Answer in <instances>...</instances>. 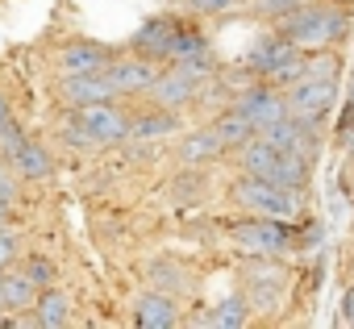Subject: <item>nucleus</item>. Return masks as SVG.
I'll list each match as a JSON object with an SVG mask.
<instances>
[{"label":"nucleus","instance_id":"nucleus-18","mask_svg":"<svg viewBox=\"0 0 354 329\" xmlns=\"http://www.w3.org/2000/svg\"><path fill=\"white\" fill-rule=\"evenodd\" d=\"M34 308H38V325H46V329H55V325H67V296L63 292H55V288H42V296L34 300Z\"/></svg>","mask_w":354,"mask_h":329},{"label":"nucleus","instance_id":"nucleus-10","mask_svg":"<svg viewBox=\"0 0 354 329\" xmlns=\"http://www.w3.org/2000/svg\"><path fill=\"white\" fill-rule=\"evenodd\" d=\"M175 21H167V17H154V21H146L138 34H133V46H138V55L142 59H167L171 55V42H175Z\"/></svg>","mask_w":354,"mask_h":329},{"label":"nucleus","instance_id":"nucleus-12","mask_svg":"<svg viewBox=\"0 0 354 329\" xmlns=\"http://www.w3.org/2000/svg\"><path fill=\"white\" fill-rule=\"evenodd\" d=\"M59 67H63V75L104 71V67H109V55H104V46H96V42H71V46L59 55Z\"/></svg>","mask_w":354,"mask_h":329},{"label":"nucleus","instance_id":"nucleus-13","mask_svg":"<svg viewBox=\"0 0 354 329\" xmlns=\"http://www.w3.org/2000/svg\"><path fill=\"white\" fill-rule=\"evenodd\" d=\"M133 321H138L142 329H171V325H175V300L162 296V292H150V296L138 300Z\"/></svg>","mask_w":354,"mask_h":329},{"label":"nucleus","instance_id":"nucleus-30","mask_svg":"<svg viewBox=\"0 0 354 329\" xmlns=\"http://www.w3.org/2000/svg\"><path fill=\"white\" fill-rule=\"evenodd\" d=\"M9 117H13V113H9V100H5V92H0V125H5Z\"/></svg>","mask_w":354,"mask_h":329},{"label":"nucleus","instance_id":"nucleus-1","mask_svg":"<svg viewBox=\"0 0 354 329\" xmlns=\"http://www.w3.org/2000/svg\"><path fill=\"white\" fill-rule=\"evenodd\" d=\"M342 30H346V17L337 9H296L283 17V38L300 50H321L337 42Z\"/></svg>","mask_w":354,"mask_h":329},{"label":"nucleus","instance_id":"nucleus-17","mask_svg":"<svg viewBox=\"0 0 354 329\" xmlns=\"http://www.w3.org/2000/svg\"><path fill=\"white\" fill-rule=\"evenodd\" d=\"M221 138L213 133V125L209 129H201V133H188V142L180 146V158L184 162H209V158H221Z\"/></svg>","mask_w":354,"mask_h":329},{"label":"nucleus","instance_id":"nucleus-11","mask_svg":"<svg viewBox=\"0 0 354 329\" xmlns=\"http://www.w3.org/2000/svg\"><path fill=\"white\" fill-rule=\"evenodd\" d=\"M104 75L113 79V88L117 92H150V84H154V67L146 63V59H125V63H109L104 67Z\"/></svg>","mask_w":354,"mask_h":329},{"label":"nucleus","instance_id":"nucleus-15","mask_svg":"<svg viewBox=\"0 0 354 329\" xmlns=\"http://www.w3.org/2000/svg\"><path fill=\"white\" fill-rule=\"evenodd\" d=\"M9 162H13V171H17L21 180H46L50 167H55L50 154H46L42 146H34V142H21V150H17Z\"/></svg>","mask_w":354,"mask_h":329},{"label":"nucleus","instance_id":"nucleus-27","mask_svg":"<svg viewBox=\"0 0 354 329\" xmlns=\"http://www.w3.org/2000/svg\"><path fill=\"white\" fill-rule=\"evenodd\" d=\"M234 5H242V0H188L192 13H225V9H234Z\"/></svg>","mask_w":354,"mask_h":329},{"label":"nucleus","instance_id":"nucleus-8","mask_svg":"<svg viewBox=\"0 0 354 329\" xmlns=\"http://www.w3.org/2000/svg\"><path fill=\"white\" fill-rule=\"evenodd\" d=\"M196 84H201V75H192L188 67H180L175 63V71H167V75H154V84H150V92H154V100L162 104V109H180L192 92H196Z\"/></svg>","mask_w":354,"mask_h":329},{"label":"nucleus","instance_id":"nucleus-19","mask_svg":"<svg viewBox=\"0 0 354 329\" xmlns=\"http://www.w3.org/2000/svg\"><path fill=\"white\" fill-rule=\"evenodd\" d=\"M213 133H217V138H221V146L230 150V146H242L246 138H254V125L234 109V113H225L221 121H213Z\"/></svg>","mask_w":354,"mask_h":329},{"label":"nucleus","instance_id":"nucleus-9","mask_svg":"<svg viewBox=\"0 0 354 329\" xmlns=\"http://www.w3.org/2000/svg\"><path fill=\"white\" fill-rule=\"evenodd\" d=\"M279 154L283 150H275L263 133L259 138H246L242 146H238V158H242V171L246 176H263V180H271L275 176V167H279Z\"/></svg>","mask_w":354,"mask_h":329},{"label":"nucleus","instance_id":"nucleus-21","mask_svg":"<svg viewBox=\"0 0 354 329\" xmlns=\"http://www.w3.org/2000/svg\"><path fill=\"white\" fill-rule=\"evenodd\" d=\"M205 55H209V46H205V38L196 30H175V42H171V55L167 59L188 63V59H205Z\"/></svg>","mask_w":354,"mask_h":329},{"label":"nucleus","instance_id":"nucleus-4","mask_svg":"<svg viewBox=\"0 0 354 329\" xmlns=\"http://www.w3.org/2000/svg\"><path fill=\"white\" fill-rule=\"evenodd\" d=\"M230 234L246 254H283V250H292V234L275 217H250V221L234 225Z\"/></svg>","mask_w":354,"mask_h":329},{"label":"nucleus","instance_id":"nucleus-31","mask_svg":"<svg viewBox=\"0 0 354 329\" xmlns=\"http://www.w3.org/2000/svg\"><path fill=\"white\" fill-rule=\"evenodd\" d=\"M0 308H5V300H0Z\"/></svg>","mask_w":354,"mask_h":329},{"label":"nucleus","instance_id":"nucleus-16","mask_svg":"<svg viewBox=\"0 0 354 329\" xmlns=\"http://www.w3.org/2000/svg\"><path fill=\"white\" fill-rule=\"evenodd\" d=\"M0 300L5 308H30L38 300V283L21 271V275H0Z\"/></svg>","mask_w":354,"mask_h":329},{"label":"nucleus","instance_id":"nucleus-28","mask_svg":"<svg viewBox=\"0 0 354 329\" xmlns=\"http://www.w3.org/2000/svg\"><path fill=\"white\" fill-rule=\"evenodd\" d=\"M9 205H13V180L0 171V209H9Z\"/></svg>","mask_w":354,"mask_h":329},{"label":"nucleus","instance_id":"nucleus-5","mask_svg":"<svg viewBox=\"0 0 354 329\" xmlns=\"http://www.w3.org/2000/svg\"><path fill=\"white\" fill-rule=\"evenodd\" d=\"M238 113L254 125V133H263L267 125H275L279 117H288V100L279 92H271V88H250V92H242Z\"/></svg>","mask_w":354,"mask_h":329},{"label":"nucleus","instance_id":"nucleus-20","mask_svg":"<svg viewBox=\"0 0 354 329\" xmlns=\"http://www.w3.org/2000/svg\"><path fill=\"white\" fill-rule=\"evenodd\" d=\"M175 129H180V117L175 113H146L129 125V138H167Z\"/></svg>","mask_w":354,"mask_h":329},{"label":"nucleus","instance_id":"nucleus-14","mask_svg":"<svg viewBox=\"0 0 354 329\" xmlns=\"http://www.w3.org/2000/svg\"><path fill=\"white\" fill-rule=\"evenodd\" d=\"M292 50H296V46H292V42H288L283 34H275V38H259V42L250 46L246 63H250V67H254L259 75H271V71H275V67H279V63H283V59H288Z\"/></svg>","mask_w":354,"mask_h":329},{"label":"nucleus","instance_id":"nucleus-24","mask_svg":"<svg viewBox=\"0 0 354 329\" xmlns=\"http://www.w3.org/2000/svg\"><path fill=\"white\" fill-rule=\"evenodd\" d=\"M150 275H154V283H158V288H184V283H188V279H184V271H180V267H171V263H154V271H150Z\"/></svg>","mask_w":354,"mask_h":329},{"label":"nucleus","instance_id":"nucleus-7","mask_svg":"<svg viewBox=\"0 0 354 329\" xmlns=\"http://www.w3.org/2000/svg\"><path fill=\"white\" fill-rule=\"evenodd\" d=\"M63 96L80 109V104H104V100H113L117 88H113V79L104 71H88V75H67Z\"/></svg>","mask_w":354,"mask_h":329},{"label":"nucleus","instance_id":"nucleus-3","mask_svg":"<svg viewBox=\"0 0 354 329\" xmlns=\"http://www.w3.org/2000/svg\"><path fill=\"white\" fill-rule=\"evenodd\" d=\"M75 125L96 146H113V142H125L129 138V121H125L121 109H113V100H104V104H80L75 109Z\"/></svg>","mask_w":354,"mask_h":329},{"label":"nucleus","instance_id":"nucleus-2","mask_svg":"<svg viewBox=\"0 0 354 329\" xmlns=\"http://www.w3.org/2000/svg\"><path fill=\"white\" fill-rule=\"evenodd\" d=\"M234 200H238L242 209H250V213H259V217H275V221L300 213V200L292 196V188H283V184H275V180H263V176L238 180V184H234Z\"/></svg>","mask_w":354,"mask_h":329},{"label":"nucleus","instance_id":"nucleus-25","mask_svg":"<svg viewBox=\"0 0 354 329\" xmlns=\"http://www.w3.org/2000/svg\"><path fill=\"white\" fill-rule=\"evenodd\" d=\"M250 5L263 9V13H271V17H288V13L300 9V0H250Z\"/></svg>","mask_w":354,"mask_h":329},{"label":"nucleus","instance_id":"nucleus-29","mask_svg":"<svg viewBox=\"0 0 354 329\" xmlns=\"http://www.w3.org/2000/svg\"><path fill=\"white\" fill-rule=\"evenodd\" d=\"M342 321L354 325V292H346V300H342Z\"/></svg>","mask_w":354,"mask_h":329},{"label":"nucleus","instance_id":"nucleus-6","mask_svg":"<svg viewBox=\"0 0 354 329\" xmlns=\"http://www.w3.org/2000/svg\"><path fill=\"white\" fill-rule=\"evenodd\" d=\"M333 79H300V84H292V96H288V109L296 113V117H304V121H317L321 113H329V104H333Z\"/></svg>","mask_w":354,"mask_h":329},{"label":"nucleus","instance_id":"nucleus-22","mask_svg":"<svg viewBox=\"0 0 354 329\" xmlns=\"http://www.w3.org/2000/svg\"><path fill=\"white\" fill-rule=\"evenodd\" d=\"M209 325H221V329H238V325H246V300H242V296L221 300V304L213 308Z\"/></svg>","mask_w":354,"mask_h":329},{"label":"nucleus","instance_id":"nucleus-26","mask_svg":"<svg viewBox=\"0 0 354 329\" xmlns=\"http://www.w3.org/2000/svg\"><path fill=\"white\" fill-rule=\"evenodd\" d=\"M13 258H17V234L0 225V271H5Z\"/></svg>","mask_w":354,"mask_h":329},{"label":"nucleus","instance_id":"nucleus-23","mask_svg":"<svg viewBox=\"0 0 354 329\" xmlns=\"http://www.w3.org/2000/svg\"><path fill=\"white\" fill-rule=\"evenodd\" d=\"M26 275H30L38 288H50V283H55V263H50V258H30V263H26Z\"/></svg>","mask_w":354,"mask_h":329}]
</instances>
